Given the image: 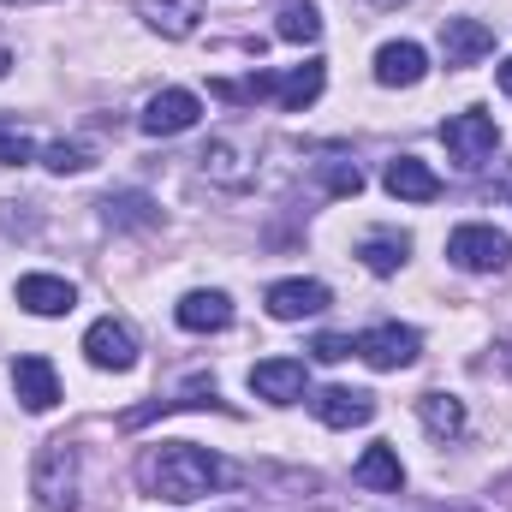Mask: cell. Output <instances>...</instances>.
I'll return each instance as SVG.
<instances>
[{
	"label": "cell",
	"mask_w": 512,
	"mask_h": 512,
	"mask_svg": "<svg viewBox=\"0 0 512 512\" xmlns=\"http://www.w3.org/2000/svg\"><path fill=\"white\" fill-rule=\"evenodd\" d=\"M30 155H36V137L18 120H0V167H24Z\"/></svg>",
	"instance_id": "obj_27"
},
{
	"label": "cell",
	"mask_w": 512,
	"mask_h": 512,
	"mask_svg": "<svg viewBox=\"0 0 512 512\" xmlns=\"http://www.w3.org/2000/svg\"><path fill=\"white\" fill-rule=\"evenodd\" d=\"M358 256H364V268H370V274H399V268H405V256H411V239H405V233H393V227H376V233L358 245Z\"/></svg>",
	"instance_id": "obj_22"
},
{
	"label": "cell",
	"mask_w": 512,
	"mask_h": 512,
	"mask_svg": "<svg viewBox=\"0 0 512 512\" xmlns=\"http://www.w3.org/2000/svg\"><path fill=\"white\" fill-rule=\"evenodd\" d=\"M387 197H399V203H435L441 197V179H435V167L429 161H417V155H393L382 173Z\"/></svg>",
	"instance_id": "obj_13"
},
{
	"label": "cell",
	"mask_w": 512,
	"mask_h": 512,
	"mask_svg": "<svg viewBox=\"0 0 512 512\" xmlns=\"http://www.w3.org/2000/svg\"><path fill=\"white\" fill-rule=\"evenodd\" d=\"M233 477H239V471H233L221 453L197 447V441H155V447L137 453V483H143V495L173 501V507L209 501V495L227 489Z\"/></svg>",
	"instance_id": "obj_1"
},
{
	"label": "cell",
	"mask_w": 512,
	"mask_h": 512,
	"mask_svg": "<svg viewBox=\"0 0 512 512\" xmlns=\"http://www.w3.org/2000/svg\"><path fill=\"white\" fill-rule=\"evenodd\" d=\"M6 72H12V54H6V48H0V78H6Z\"/></svg>",
	"instance_id": "obj_31"
},
{
	"label": "cell",
	"mask_w": 512,
	"mask_h": 512,
	"mask_svg": "<svg viewBox=\"0 0 512 512\" xmlns=\"http://www.w3.org/2000/svg\"><path fill=\"white\" fill-rule=\"evenodd\" d=\"M352 477H358L364 489H382V495H399V489H405V465H399L393 447H364V459L352 465Z\"/></svg>",
	"instance_id": "obj_21"
},
{
	"label": "cell",
	"mask_w": 512,
	"mask_h": 512,
	"mask_svg": "<svg viewBox=\"0 0 512 512\" xmlns=\"http://www.w3.org/2000/svg\"><path fill=\"white\" fill-rule=\"evenodd\" d=\"M483 54H495V30L483 18H447L441 24V60L459 72V66H477Z\"/></svg>",
	"instance_id": "obj_9"
},
{
	"label": "cell",
	"mask_w": 512,
	"mask_h": 512,
	"mask_svg": "<svg viewBox=\"0 0 512 512\" xmlns=\"http://www.w3.org/2000/svg\"><path fill=\"white\" fill-rule=\"evenodd\" d=\"M137 18L167 42H185L203 24V0H137Z\"/></svg>",
	"instance_id": "obj_16"
},
{
	"label": "cell",
	"mask_w": 512,
	"mask_h": 512,
	"mask_svg": "<svg viewBox=\"0 0 512 512\" xmlns=\"http://www.w3.org/2000/svg\"><path fill=\"white\" fill-rule=\"evenodd\" d=\"M501 364H507V376H512V340H507V346H501Z\"/></svg>",
	"instance_id": "obj_32"
},
{
	"label": "cell",
	"mask_w": 512,
	"mask_h": 512,
	"mask_svg": "<svg viewBox=\"0 0 512 512\" xmlns=\"http://www.w3.org/2000/svg\"><path fill=\"white\" fill-rule=\"evenodd\" d=\"M441 143H447V155H453L459 167H483V161L501 149V126H495L483 108H465V114H453V120L441 126Z\"/></svg>",
	"instance_id": "obj_5"
},
{
	"label": "cell",
	"mask_w": 512,
	"mask_h": 512,
	"mask_svg": "<svg viewBox=\"0 0 512 512\" xmlns=\"http://www.w3.org/2000/svg\"><path fill=\"white\" fill-rule=\"evenodd\" d=\"M316 179H322L328 197H358V191H364V167H358L352 155H322V161H316Z\"/></svg>",
	"instance_id": "obj_25"
},
{
	"label": "cell",
	"mask_w": 512,
	"mask_h": 512,
	"mask_svg": "<svg viewBox=\"0 0 512 512\" xmlns=\"http://www.w3.org/2000/svg\"><path fill=\"white\" fill-rule=\"evenodd\" d=\"M310 352H316V358H322V364H340V358H352V352H358V346H352V340H340V334H322V340H316V346H310Z\"/></svg>",
	"instance_id": "obj_29"
},
{
	"label": "cell",
	"mask_w": 512,
	"mask_h": 512,
	"mask_svg": "<svg viewBox=\"0 0 512 512\" xmlns=\"http://www.w3.org/2000/svg\"><path fill=\"white\" fill-rule=\"evenodd\" d=\"M12 393H18V405L24 411H54L60 405V376H54V364L48 358H18L12 364Z\"/></svg>",
	"instance_id": "obj_14"
},
{
	"label": "cell",
	"mask_w": 512,
	"mask_h": 512,
	"mask_svg": "<svg viewBox=\"0 0 512 512\" xmlns=\"http://www.w3.org/2000/svg\"><path fill=\"white\" fill-rule=\"evenodd\" d=\"M417 417H423V429L435 441H459L465 435V399H453V393H423L417 399Z\"/></svg>",
	"instance_id": "obj_20"
},
{
	"label": "cell",
	"mask_w": 512,
	"mask_h": 512,
	"mask_svg": "<svg viewBox=\"0 0 512 512\" xmlns=\"http://www.w3.org/2000/svg\"><path fill=\"white\" fill-rule=\"evenodd\" d=\"M84 358L96 364V370H131L137 364V334H131L120 316H102V322H90L84 328Z\"/></svg>",
	"instance_id": "obj_7"
},
{
	"label": "cell",
	"mask_w": 512,
	"mask_h": 512,
	"mask_svg": "<svg viewBox=\"0 0 512 512\" xmlns=\"http://www.w3.org/2000/svg\"><path fill=\"white\" fill-rule=\"evenodd\" d=\"M173 316L191 334H221V328H233V298L227 292H185Z\"/></svg>",
	"instance_id": "obj_19"
},
{
	"label": "cell",
	"mask_w": 512,
	"mask_h": 512,
	"mask_svg": "<svg viewBox=\"0 0 512 512\" xmlns=\"http://www.w3.org/2000/svg\"><path fill=\"white\" fill-rule=\"evenodd\" d=\"M203 405H221V393H215L209 382L185 387V393H173V399H149V405H137V411H126L120 423H126V429H137V423H149V417H167V411H203Z\"/></svg>",
	"instance_id": "obj_23"
},
{
	"label": "cell",
	"mask_w": 512,
	"mask_h": 512,
	"mask_svg": "<svg viewBox=\"0 0 512 512\" xmlns=\"http://www.w3.org/2000/svg\"><path fill=\"white\" fill-rule=\"evenodd\" d=\"M328 310V286L322 280H274L268 286V316L274 322H304Z\"/></svg>",
	"instance_id": "obj_12"
},
{
	"label": "cell",
	"mask_w": 512,
	"mask_h": 512,
	"mask_svg": "<svg viewBox=\"0 0 512 512\" xmlns=\"http://www.w3.org/2000/svg\"><path fill=\"white\" fill-rule=\"evenodd\" d=\"M274 36H280V42H316V36H322L316 0H280V6H274Z\"/></svg>",
	"instance_id": "obj_24"
},
{
	"label": "cell",
	"mask_w": 512,
	"mask_h": 512,
	"mask_svg": "<svg viewBox=\"0 0 512 512\" xmlns=\"http://www.w3.org/2000/svg\"><path fill=\"white\" fill-rule=\"evenodd\" d=\"M310 411H316L328 429H364V423L376 417V393H364V387H322V393L310 399Z\"/></svg>",
	"instance_id": "obj_10"
},
{
	"label": "cell",
	"mask_w": 512,
	"mask_h": 512,
	"mask_svg": "<svg viewBox=\"0 0 512 512\" xmlns=\"http://www.w3.org/2000/svg\"><path fill=\"white\" fill-rule=\"evenodd\" d=\"M376 6H405V0H376Z\"/></svg>",
	"instance_id": "obj_34"
},
{
	"label": "cell",
	"mask_w": 512,
	"mask_h": 512,
	"mask_svg": "<svg viewBox=\"0 0 512 512\" xmlns=\"http://www.w3.org/2000/svg\"><path fill=\"white\" fill-rule=\"evenodd\" d=\"M197 120H203V102H197L191 90H161V96H149L143 114H137V126L149 131V137H179V131H191Z\"/></svg>",
	"instance_id": "obj_8"
},
{
	"label": "cell",
	"mask_w": 512,
	"mask_h": 512,
	"mask_svg": "<svg viewBox=\"0 0 512 512\" xmlns=\"http://www.w3.org/2000/svg\"><path fill=\"white\" fill-rule=\"evenodd\" d=\"M0 6H36V0H0Z\"/></svg>",
	"instance_id": "obj_33"
},
{
	"label": "cell",
	"mask_w": 512,
	"mask_h": 512,
	"mask_svg": "<svg viewBox=\"0 0 512 512\" xmlns=\"http://www.w3.org/2000/svg\"><path fill=\"white\" fill-rule=\"evenodd\" d=\"M495 78H501V90L512 96V60H501V72H495Z\"/></svg>",
	"instance_id": "obj_30"
},
{
	"label": "cell",
	"mask_w": 512,
	"mask_h": 512,
	"mask_svg": "<svg viewBox=\"0 0 512 512\" xmlns=\"http://www.w3.org/2000/svg\"><path fill=\"white\" fill-rule=\"evenodd\" d=\"M447 256H453L465 274H501L512 262V239L501 227H489V221H471V227H459V233L447 239Z\"/></svg>",
	"instance_id": "obj_4"
},
{
	"label": "cell",
	"mask_w": 512,
	"mask_h": 512,
	"mask_svg": "<svg viewBox=\"0 0 512 512\" xmlns=\"http://www.w3.org/2000/svg\"><path fill=\"white\" fill-rule=\"evenodd\" d=\"M251 393L268 399V405H298V399L310 393V376H304L298 358H268V364L251 370Z\"/></svg>",
	"instance_id": "obj_11"
},
{
	"label": "cell",
	"mask_w": 512,
	"mask_h": 512,
	"mask_svg": "<svg viewBox=\"0 0 512 512\" xmlns=\"http://www.w3.org/2000/svg\"><path fill=\"white\" fill-rule=\"evenodd\" d=\"M322 84H328V66H322V60H304V66H286V72H274V90H268V102H280L286 114H304V108L322 96Z\"/></svg>",
	"instance_id": "obj_15"
},
{
	"label": "cell",
	"mask_w": 512,
	"mask_h": 512,
	"mask_svg": "<svg viewBox=\"0 0 512 512\" xmlns=\"http://www.w3.org/2000/svg\"><path fill=\"white\" fill-rule=\"evenodd\" d=\"M197 167H203V179H209V185H221V191H251L256 143L245 137V131H221V137H209V143H203Z\"/></svg>",
	"instance_id": "obj_3"
},
{
	"label": "cell",
	"mask_w": 512,
	"mask_h": 512,
	"mask_svg": "<svg viewBox=\"0 0 512 512\" xmlns=\"http://www.w3.org/2000/svg\"><path fill=\"white\" fill-rule=\"evenodd\" d=\"M102 221L108 227H155V203L143 191H120V197L102 203Z\"/></svg>",
	"instance_id": "obj_26"
},
{
	"label": "cell",
	"mask_w": 512,
	"mask_h": 512,
	"mask_svg": "<svg viewBox=\"0 0 512 512\" xmlns=\"http://www.w3.org/2000/svg\"><path fill=\"white\" fill-rule=\"evenodd\" d=\"M352 346H358V358H364L370 370H405V364H417L423 334H417V328H399V322H382V328L358 334Z\"/></svg>",
	"instance_id": "obj_6"
},
{
	"label": "cell",
	"mask_w": 512,
	"mask_h": 512,
	"mask_svg": "<svg viewBox=\"0 0 512 512\" xmlns=\"http://www.w3.org/2000/svg\"><path fill=\"white\" fill-rule=\"evenodd\" d=\"M30 489H36V501L48 512H78V447L72 441H48L36 453Z\"/></svg>",
	"instance_id": "obj_2"
},
{
	"label": "cell",
	"mask_w": 512,
	"mask_h": 512,
	"mask_svg": "<svg viewBox=\"0 0 512 512\" xmlns=\"http://www.w3.org/2000/svg\"><path fill=\"white\" fill-rule=\"evenodd\" d=\"M18 304H24L30 316H66V310L78 304V292H72V280H60V274H24V280H18Z\"/></svg>",
	"instance_id": "obj_18"
},
{
	"label": "cell",
	"mask_w": 512,
	"mask_h": 512,
	"mask_svg": "<svg viewBox=\"0 0 512 512\" xmlns=\"http://www.w3.org/2000/svg\"><path fill=\"white\" fill-rule=\"evenodd\" d=\"M42 167H48V173H84V167H90V149L60 137V143H48V149H42Z\"/></svg>",
	"instance_id": "obj_28"
},
{
	"label": "cell",
	"mask_w": 512,
	"mask_h": 512,
	"mask_svg": "<svg viewBox=\"0 0 512 512\" xmlns=\"http://www.w3.org/2000/svg\"><path fill=\"white\" fill-rule=\"evenodd\" d=\"M423 72H429V54L417 42H382L376 48V84H387V90H411V84H423Z\"/></svg>",
	"instance_id": "obj_17"
}]
</instances>
